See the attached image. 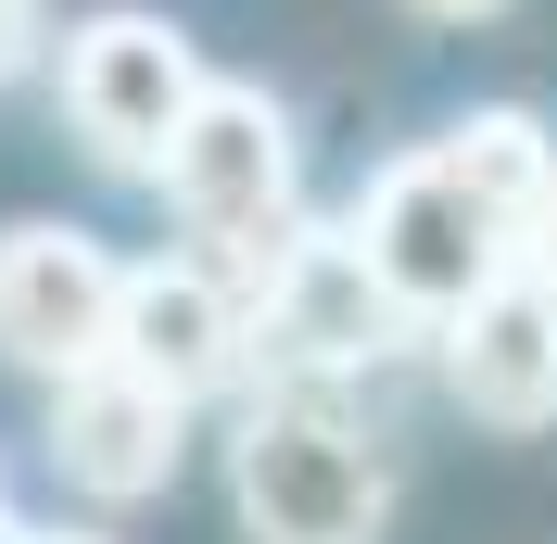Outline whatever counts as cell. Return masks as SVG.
<instances>
[{
  "mask_svg": "<svg viewBox=\"0 0 557 544\" xmlns=\"http://www.w3.org/2000/svg\"><path fill=\"white\" fill-rule=\"evenodd\" d=\"M228 519L242 544H381L393 532V456L330 393H267L228 418Z\"/></svg>",
  "mask_w": 557,
  "mask_h": 544,
  "instance_id": "1",
  "label": "cell"
},
{
  "mask_svg": "<svg viewBox=\"0 0 557 544\" xmlns=\"http://www.w3.org/2000/svg\"><path fill=\"white\" fill-rule=\"evenodd\" d=\"M152 190L177 203V228L203 240V267L242 279L253 254L305 215V139H292V114H278L253 76H203V102H190V127L165 139Z\"/></svg>",
  "mask_w": 557,
  "mask_h": 544,
  "instance_id": "2",
  "label": "cell"
},
{
  "mask_svg": "<svg viewBox=\"0 0 557 544\" xmlns=\"http://www.w3.org/2000/svg\"><path fill=\"white\" fill-rule=\"evenodd\" d=\"M343 240H355V267L381 279V305L406 317V330H444L469 292H494V279L520 267V240L444 177V152H393V165L355 190Z\"/></svg>",
  "mask_w": 557,
  "mask_h": 544,
  "instance_id": "3",
  "label": "cell"
},
{
  "mask_svg": "<svg viewBox=\"0 0 557 544\" xmlns=\"http://www.w3.org/2000/svg\"><path fill=\"white\" fill-rule=\"evenodd\" d=\"M190 102H203V51L165 26V13L114 0V13H89V26H64V127H76L89 165L152 177L165 139L190 127Z\"/></svg>",
  "mask_w": 557,
  "mask_h": 544,
  "instance_id": "4",
  "label": "cell"
},
{
  "mask_svg": "<svg viewBox=\"0 0 557 544\" xmlns=\"http://www.w3.org/2000/svg\"><path fill=\"white\" fill-rule=\"evenodd\" d=\"M228 292H242V330H253V355H278V368L305 380V393L406 342V317L381 305V279L355 267V240H343V228H305V215H292V228H278L267 254H253V267L228 279Z\"/></svg>",
  "mask_w": 557,
  "mask_h": 544,
  "instance_id": "5",
  "label": "cell"
},
{
  "mask_svg": "<svg viewBox=\"0 0 557 544\" xmlns=\"http://www.w3.org/2000/svg\"><path fill=\"white\" fill-rule=\"evenodd\" d=\"M114 292H127V267L76 215H13L0 228V368L64 380L89 355H114Z\"/></svg>",
  "mask_w": 557,
  "mask_h": 544,
  "instance_id": "6",
  "label": "cell"
},
{
  "mask_svg": "<svg viewBox=\"0 0 557 544\" xmlns=\"http://www.w3.org/2000/svg\"><path fill=\"white\" fill-rule=\"evenodd\" d=\"M177 456H190V406H177L165 380L114 368V355H89V368L51 380V469H64L89 507H152L177 481Z\"/></svg>",
  "mask_w": 557,
  "mask_h": 544,
  "instance_id": "7",
  "label": "cell"
},
{
  "mask_svg": "<svg viewBox=\"0 0 557 544\" xmlns=\"http://www.w3.org/2000/svg\"><path fill=\"white\" fill-rule=\"evenodd\" d=\"M253 355L242 330V292H228V267H203V254H152V267H127V292H114V368L165 380L177 406H203V393H228Z\"/></svg>",
  "mask_w": 557,
  "mask_h": 544,
  "instance_id": "8",
  "label": "cell"
},
{
  "mask_svg": "<svg viewBox=\"0 0 557 544\" xmlns=\"http://www.w3.org/2000/svg\"><path fill=\"white\" fill-rule=\"evenodd\" d=\"M431 342H444V393L482 418V431H545L557 418V292L532 267H507L494 292H469Z\"/></svg>",
  "mask_w": 557,
  "mask_h": 544,
  "instance_id": "9",
  "label": "cell"
},
{
  "mask_svg": "<svg viewBox=\"0 0 557 544\" xmlns=\"http://www.w3.org/2000/svg\"><path fill=\"white\" fill-rule=\"evenodd\" d=\"M431 152H444V177H456L507 240H532V215H545V190H557V127H545L532 102H469Z\"/></svg>",
  "mask_w": 557,
  "mask_h": 544,
  "instance_id": "10",
  "label": "cell"
},
{
  "mask_svg": "<svg viewBox=\"0 0 557 544\" xmlns=\"http://www.w3.org/2000/svg\"><path fill=\"white\" fill-rule=\"evenodd\" d=\"M38 51H51V0H0V89H13Z\"/></svg>",
  "mask_w": 557,
  "mask_h": 544,
  "instance_id": "11",
  "label": "cell"
},
{
  "mask_svg": "<svg viewBox=\"0 0 557 544\" xmlns=\"http://www.w3.org/2000/svg\"><path fill=\"white\" fill-rule=\"evenodd\" d=\"M520 267H532V279H545V292H557V190H545V215H532V240H520Z\"/></svg>",
  "mask_w": 557,
  "mask_h": 544,
  "instance_id": "12",
  "label": "cell"
},
{
  "mask_svg": "<svg viewBox=\"0 0 557 544\" xmlns=\"http://www.w3.org/2000/svg\"><path fill=\"white\" fill-rule=\"evenodd\" d=\"M418 26H494V13H507V0H406Z\"/></svg>",
  "mask_w": 557,
  "mask_h": 544,
  "instance_id": "13",
  "label": "cell"
},
{
  "mask_svg": "<svg viewBox=\"0 0 557 544\" xmlns=\"http://www.w3.org/2000/svg\"><path fill=\"white\" fill-rule=\"evenodd\" d=\"M0 544H38V532H26V519H13V507H0Z\"/></svg>",
  "mask_w": 557,
  "mask_h": 544,
  "instance_id": "14",
  "label": "cell"
},
{
  "mask_svg": "<svg viewBox=\"0 0 557 544\" xmlns=\"http://www.w3.org/2000/svg\"><path fill=\"white\" fill-rule=\"evenodd\" d=\"M38 544H114V532H38Z\"/></svg>",
  "mask_w": 557,
  "mask_h": 544,
  "instance_id": "15",
  "label": "cell"
}]
</instances>
